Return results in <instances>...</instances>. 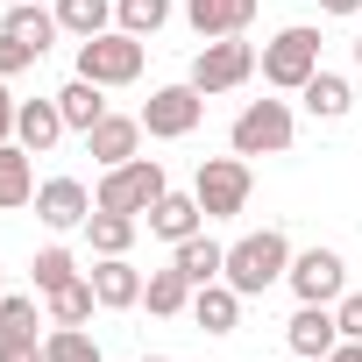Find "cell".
Masks as SVG:
<instances>
[{
	"instance_id": "5",
	"label": "cell",
	"mask_w": 362,
	"mask_h": 362,
	"mask_svg": "<svg viewBox=\"0 0 362 362\" xmlns=\"http://www.w3.org/2000/svg\"><path fill=\"white\" fill-rule=\"evenodd\" d=\"M291 135H298V121H291L284 100H249V107L235 114V128H228L235 156H284Z\"/></svg>"
},
{
	"instance_id": "21",
	"label": "cell",
	"mask_w": 362,
	"mask_h": 362,
	"mask_svg": "<svg viewBox=\"0 0 362 362\" xmlns=\"http://www.w3.org/2000/svg\"><path fill=\"white\" fill-rule=\"evenodd\" d=\"M170 263L185 270V277H192V291H199V284H214V277L228 270V249H221V242H214V235L199 228L192 242H177V249H170Z\"/></svg>"
},
{
	"instance_id": "35",
	"label": "cell",
	"mask_w": 362,
	"mask_h": 362,
	"mask_svg": "<svg viewBox=\"0 0 362 362\" xmlns=\"http://www.w3.org/2000/svg\"><path fill=\"white\" fill-rule=\"evenodd\" d=\"M327 362H362V341H334V355Z\"/></svg>"
},
{
	"instance_id": "34",
	"label": "cell",
	"mask_w": 362,
	"mask_h": 362,
	"mask_svg": "<svg viewBox=\"0 0 362 362\" xmlns=\"http://www.w3.org/2000/svg\"><path fill=\"white\" fill-rule=\"evenodd\" d=\"M0 362H43V341H0Z\"/></svg>"
},
{
	"instance_id": "25",
	"label": "cell",
	"mask_w": 362,
	"mask_h": 362,
	"mask_svg": "<svg viewBox=\"0 0 362 362\" xmlns=\"http://www.w3.org/2000/svg\"><path fill=\"white\" fill-rule=\"evenodd\" d=\"M100 93H107V86H93V78H71V86L57 93V114H64V128H78V135H86V128L107 114V100H100Z\"/></svg>"
},
{
	"instance_id": "15",
	"label": "cell",
	"mask_w": 362,
	"mask_h": 362,
	"mask_svg": "<svg viewBox=\"0 0 362 362\" xmlns=\"http://www.w3.org/2000/svg\"><path fill=\"white\" fill-rule=\"evenodd\" d=\"M192 320H199V334H235V327H242V291H235L228 277L199 284V291H192Z\"/></svg>"
},
{
	"instance_id": "23",
	"label": "cell",
	"mask_w": 362,
	"mask_h": 362,
	"mask_svg": "<svg viewBox=\"0 0 362 362\" xmlns=\"http://www.w3.org/2000/svg\"><path fill=\"white\" fill-rule=\"evenodd\" d=\"M8 36H22V43H36V50H50L64 29H57V8H43V0H22V8H8V22H0Z\"/></svg>"
},
{
	"instance_id": "27",
	"label": "cell",
	"mask_w": 362,
	"mask_h": 362,
	"mask_svg": "<svg viewBox=\"0 0 362 362\" xmlns=\"http://www.w3.org/2000/svg\"><path fill=\"white\" fill-rule=\"evenodd\" d=\"M43 362H100V341L86 327H50L43 334Z\"/></svg>"
},
{
	"instance_id": "30",
	"label": "cell",
	"mask_w": 362,
	"mask_h": 362,
	"mask_svg": "<svg viewBox=\"0 0 362 362\" xmlns=\"http://www.w3.org/2000/svg\"><path fill=\"white\" fill-rule=\"evenodd\" d=\"M36 298H22V291H8L0 298V341H36Z\"/></svg>"
},
{
	"instance_id": "11",
	"label": "cell",
	"mask_w": 362,
	"mask_h": 362,
	"mask_svg": "<svg viewBox=\"0 0 362 362\" xmlns=\"http://www.w3.org/2000/svg\"><path fill=\"white\" fill-rule=\"evenodd\" d=\"M135 149H142V114H100V121L86 128V156H93L100 170L128 163Z\"/></svg>"
},
{
	"instance_id": "2",
	"label": "cell",
	"mask_w": 362,
	"mask_h": 362,
	"mask_svg": "<svg viewBox=\"0 0 362 362\" xmlns=\"http://www.w3.org/2000/svg\"><path fill=\"white\" fill-rule=\"evenodd\" d=\"M170 192V177H163V163L156 156H128V163H114L107 177H100V192H93V206H107V214H149L156 199Z\"/></svg>"
},
{
	"instance_id": "10",
	"label": "cell",
	"mask_w": 362,
	"mask_h": 362,
	"mask_svg": "<svg viewBox=\"0 0 362 362\" xmlns=\"http://www.w3.org/2000/svg\"><path fill=\"white\" fill-rule=\"evenodd\" d=\"M29 206H36V221H43V228L71 235V228H86V214H93V192L78 185V177H43Z\"/></svg>"
},
{
	"instance_id": "8",
	"label": "cell",
	"mask_w": 362,
	"mask_h": 362,
	"mask_svg": "<svg viewBox=\"0 0 362 362\" xmlns=\"http://www.w3.org/2000/svg\"><path fill=\"white\" fill-rule=\"evenodd\" d=\"M192 192H199L206 221H235V214L249 206V163H242V156H206L199 177H192Z\"/></svg>"
},
{
	"instance_id": "39",
	"label": "cell",
	"mask_w": 362,
	"mask_h": 362,
	"mask_svg": "<svg viewBox=\"0 0 362 362\" xmlns=\"http://www.w3.org/2000/svg\"><path fill=\"white\" fill-rule=\"evenodd\" d=\"M142 362H170V355H142Z\"/></svg>"
},
{
	"instance_id": "38",
	"label": "cell",
	"mask_w": 362,
	"mask_h": 362,
	"mask_svg": "<svg viewBox=\"0 0 362 362\" xmlns=\"http://www.w3.org/2000/svg\"><path fill=\"white\" fill-rule=\"evenodd\" d=\"M0 298H8V270H0Z\"/></svg>"
},
{
	"instance_id": "22",
	"label": "cell",
	"mask_w": 362,
	"mask_h": 362,
	"mask_svg": "<svg viewBox=\"0 0 362 362\" xmlns=\"http://www.w3.org/2000/svg\"><path fill=\"white\" fill-rule=\"evenodd\" d=\"M135 214H107V206H93L86 214V242H93V256H128V242H135Z\"/></svg>"
},
{
	"instance_id": "37",
	"label": "cell",
	"mask_w": 362,
	"mask_h": 362,
	"mask_svg": "<svg viewBox=\"0 0 362 362\" xmlns=\"http://www.w3.org/2000/svg\"><path fill=\"white\" fill-rule=\"evenodd\" d=\"M355 71H362V36H355Z\"/></svg>"
},
{
	"instance_id": "6",
	"label": "cell",
	"mask_w": 362,
	"mask_h": 362,
	"mask_svg": "<svg viewBox=\"0 0 362 362\" xmlns=\"http://www.w3.org/2000/svg\"><path fill=\"white\" fill-rule=\"evenodd\" d=\"M199 114H206V93H199L192 78L156 86V93L142 100V135H156V142H177V135H192V128H199Z\"/></svg>"
},
{
	"instance_id": "13",
	"label": "cell",
	"mask_w": 362,
	"mask_h": 362,
	"mask_svg": "<svg viewBox=\"0 0 362 362\" xmlns=\"http://www.w3.org/2000/svg\"><path fill=\"white\" fill-rule=\"evenodd\" d=\"M284 341H291V355H298V362H327V355H334V341H341L334 305H298V313H291V327H284Z\"/></svg>"
},
{
	"instance_id": "1",
	"label": "cell",
	"mask_w": 362,
	"mask_h": 362,
	"mask_svg": "<svg viewBox=\"0 0 362 362\" xmlns=\"http://www.w3.org/2000/svg\"><path fill=\"white\" fill-rule=\"evenodd\" d=\"M284 270H291V242H284V228H263V235H242L235 249H228V284L242 291V298H263L270 284H284Z\"/></svg>"
},
{
	"instance_id": "12",
	"label": "cell",
	"mask_w": 362,
	"mask_h": 362,
	"mask_svg": "<svg viewBox=\"0 0 362 362\" xmlns=\"http://www.w3.org/2000/svg\"><path fill=\"white\" fill-rule=\"evenodd\" d=\"M142 221H149V235H156V242H170V249H177V242H192V235L206 228V206H199V192H163Z\"/></svg>"
},
{
	"instance_id": "17",
	"label": "cell",
	"mask_w": 362,
	"mask_h": 362,
	"mask_svg": "<svg viewBox=\"0 0 362 362\" xmlns=\"http://www.w3.org/2000/svg\"><path fill=\"white\" fill-rule=\"evenodd\" d=\"M298 100H305V114H313V121H348V107H355V86H348L341 71H327V64H320V71L298 86Z\"/></svg>"
},
{
	"instance_id": "19",
	"label": "cell",
	"mask_w": 362,
	"mask_h": 362,
	"mask_svg": "<svg viewBox=\"0 0 362 362\" xmlns=\"http://www.w3.org/2000/svg\"><path fill=\"white\" fill-rule=\"evenodd\" d=\"M142 305H149L156 320H177V313L192 305V277L177 270V263H170V270H149V277H142Z\"/></svg>"
},
{
	"instance_id": "4",
	"label": "cell",
	"mask_w": 362,
	"mask_h": 362,
	"mask_svg": "<svg viewBox=\"0 0 362 362\" xmlns=\"http://www.w3.org/2000/svg\"><path fill=\"white\" fill-rule=\"evenodd\" d=\"M256 64H263V86L298 93V86L320 71V29H305V22H298V29H277V36L263 43V57H256Z\"/></svg>"
},
{
	"instance_id": "24",
	"label": "cell",
	"mask_w": 362,
	"mask_h": 362,
	"mask_svg": "<svg viewBox=\"0 0 362 362\" xmlns=\"http://www.w3.org/2000/svg\"><path fill=\"white\" fill-rule=\"evenodd\" d=\"M50 8H57V29L64 36H100V29H114V0H50Z\"/></svg>"
},
{
	"instance_id": "26",
	"label": "cell",
	"mask_w": 362,
	"mask_h": 362,
	"mask_svg": "<svg viewBox=\"0 0 362 362\" xmlns=\"http://www.w3.org/2000/svg\"><path fill=\"white\" fill-rule=\"evenodd\" d=\"M93 313H100V291H93V277H78V284L50 291V327H86Z\"/></svg>"
},
{
	"instance_id": "9",
	"label": "cell",
	"mask_w": 362,
	"mask_h": 362,
	"mask_svg": "<svg viewBox=\"0 0 362 362\" xmlns=\"http://www.w3.org/2000/svg\"><path fill=\"white\" fill-rule=\"evenodd\" d=\"M284 284L298 291V305H334V298L348 291V263H341L334 249H298L291 270H284Z\"/></svg>"
},
{
	"instance_id": "20",
	"label": "cell",
	"mask_w": 362,
	"mask_h": 362,
	"mask_svg": "<svg viewBox=\"0 0 362 362\" xmlns=\"http://www.w3.org/2000/svg\"><path fill=\"white\" fill-rule=\"evenodd\" d=\"M36 199V170H29V149L22 142H0V214H15Z\"/></svg>"
},
{
	"instance_id": "31",
	"label": "cell",
	"mask_w": 362,
	"mask_h": 362,
	"mask_svg": "<svg viewBox=\"0 0 362 362\" xmlns=\"http://www.w3.org/2000/svg\"><path fill=\"white\" fill-rule=\"evenodd\" d=\"M36 64H43V50H36V43H22V36L0 29V78H22V71H36Z\"/></svg>"
},
{
	"instance_id": "29",
	"label": "cell",
	"mask_w": 362,
	"mask_h": 362,
	"mask_svg": "<svg viewBox=\"0 0 362 362\" xmlns=\"http://www.w3.org/2000/svg\"><path fill=\"white\" fill-rule=\"evenodd\" d=\"M64 284H78V256H71V249H36V291L50 298V291H64Z\"/></svg>"
},
{
	"instance_id": "36",
	"label": "cell",
	"mask_w": 362,
	"mask_h": 362,
	"mask_svg": "<svg viewBox=\"0 0 362 362\" xmlns=\"http://www.w3.org/2000/svg\"><path fill=\"white\" fill-rule=\"evenodd\" d=\"M320 15H362V0H320Z\"/></svg>"
},
{
	"instance_id": "32",
	"label": "cell",
	"mask_w": 362,
	"mask_h": 362,
	"mask_svg": "<svg viewBox=\"0 0 362 362\" xmlns=\"http://www.w3.org/2000/svg\"><path fill=\"white\" fill-rule=\"evenodd\" d=\"M334 327H341V341H362V291L334 298Z\"/></svg>"
},
{
	"instance_id": "14",
	"label": "cell",
	"mask_w": 362,
	"mask_h": 362,
	"mask_svg": "<svg viewBox=\"0 0 362 362\" xmlns=\"http://www.w3.org/2000/svg\"><path fill=\"white\" fill-rule=\"evenodd\" d=\"M86 277H93V291H100V313H128V305H142V270H135L128 256H100Z\"/></svg>"
},
{
	"instance_id": "28",
	"label": "cell",
	"mask_w": 362,
	"mask_h": 362,
	"mask_svg": "<svg viewBox=\"0 0 362 362\" xmlns=\"http://www.w3.org/2000/svg\"><path fill=\"white\" fill-rule=\"evenodd\" d=\"M114 22H121L128 36H142V43H149V36L170 22V0H114Z\"/></svg>"
},
{
	"instance_id": "7",
	"label": "cell",
	"mask_w": 362,
	"mask_h": 362,
	"mask_svg": "<svg viewBox=\"0 0 362 362\" xmlns=\"http://www.w3.org/2000/svg\"><path fill=\"white\" fill-rule=\"evenodd\" d=\"M256 78V50L242 43V36H214L199 57H192V86L214 100V93H235V86H249Z\"/></svg>"
},
{
	"instance_id": "3",
	"label": "cell",
	"mask_w": 362,
	"mask_h": 362,
	"mask_svg": "<svg viewBox=\"0 0 362 362\" xmlns=\"http://www.w3.org/2000/svg\"><path fill=\"white\" fill-rule=\"evenodd\" d=\"M142 36H128V29H100V36H86L78 43V78H93V86H135L142 78Z\"/></svg>"
},
{
	"instance_id": "18",
	"label": "cell",
	"mask_w": 362,
	"mask_h": 362,
	"mask_svg": "<svg viewBox=\"0 0 362 362\" xmlns=\"http://www.w3.org/2000/svg\"><path fill=\"white\" fill-rule=\"evenodd\" d=\"M64 135V114H57V93L50 100H22V114H15V142L29 149V156H43L50 142Z\"/></svg>"
},
{
	"instance_id": "33",
	"label": "cell",
	"mask_w": 362,
	"mask_h": 362,
	"mask_svg": "<svg viewBox=\"0 0 362 362\" xmlns=\"http://www.w3.org/2000/svg\"><path fill=\"white\" fill-rule=\"evenodd\" d=\"M15 114H22V100L8 93V78H0V142H15Z\"/></svg>"
},
{
	"instance_id": "16",
	"label": "cell",
	"mask_w": 362,
	"mask_h": 362,
	"mask_svg": "<svg viewBox=\"0 0 362 362\" xmlns=\"http://www.w3.org/2000/svg\"><path fill=\"white\" fill-rule=\"evenodd\" d=\"M185 22L214 43V36H242L256 22V0H185Z\"/></svg>"
}]
</instances>
